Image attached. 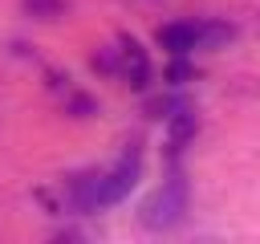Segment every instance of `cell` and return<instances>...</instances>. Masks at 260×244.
I'll list each match as a JSON object with an SVG mask.
<instances>
[{
    "label": "cell",
    "instance_id": "cell-3",
    "mask_svg": "<svg viewBox=\"0 0 260 244\" xmlns=\"http://www.w3.org/2000/svg\"><path fill=\"white\" fill-rule=\"evenodd\" d=\"M118 65H122V73L130 77L134 89H146V85H150V61H146V53H142V45H138L134 37H122Z\"/></svg>",
    "mask_w": 260,
    "mask_h": 244
},
{
    "label": "cell",
    "instance_id": "cell-2",
    "mask_svg": "<svg viewBox=\"0 0 260 244\" xmlns=\"http://www.w3.org/2000/svg\"><path fill=\"white\" fill-rule=\"evenodd\" d=\"M138 175H142V150L138 146H130L106 175H102V183H98V207H110V203H122L130 191H134V183H138Z\"/></svg>",
    "mask_w": 260,
    "mask_h": 244
},
{
    "label": "cell",
    "instance_id": "cell-4",
    "mask_svg": "<svg viewBox=\"0 0 260 244\" xmlns=\"http://www.w3.org/2000/svg\"><path fill=\"white\" fill-rule=\"evenodd\" d=\"M158 45H162L167 53L183 57V53H191V49L199 45V24H191V20H179V24H162V28H158Z\"/></svg>",
    "mask_w": 260,
    "mask_h": 244
},
{
    "label": "cell",
    "instance_id": "cell-5",
    "mask_svg": "<svg viewBox=\"0 0 260 244\" xmlns=\"http://www.w3.org/2000/svg\"><path fill=\"white\" fill-rule=\"evenodd\" d=\"M24 4H28V12L41 16V20H53V16L61 12V0H24Z\"/></svg>",
    "mask_w": 260,
    "mask_h": 244
},
{
    "label": "cell",
    "instance_id": "cell-6",
    "mask_svg": "<svg viewBox=\"0 0 260 244\" xmlns=\"http://www.w3.org/2000/svg\"><path fill=\"white\" fill-rule=\"evenodd\" d=\"M187 73H191V69H187V61H175V65H171V73H167V77H171V81H183V77H187Z\"/></svg>",
    "mask_w": 260,
    "mask_h": 244
},
{
    "label": "cell",
    "instance_id": "cell-1",
    "mask_svg": "<svg viewBox=\"0 0 260 244\" xmlns=\"http://www.w3.org/2000/svg\"><path fill=\"white\" fill-rule=\"evenodd\" d=\"M187 207H191V191H187V179H179V175H171L146 203H142V228H150V232H167V228H175L183 216H187Z\"/></svg>",
    "mask_w": 260,
    "mask_h": 244
}]
</instances>
